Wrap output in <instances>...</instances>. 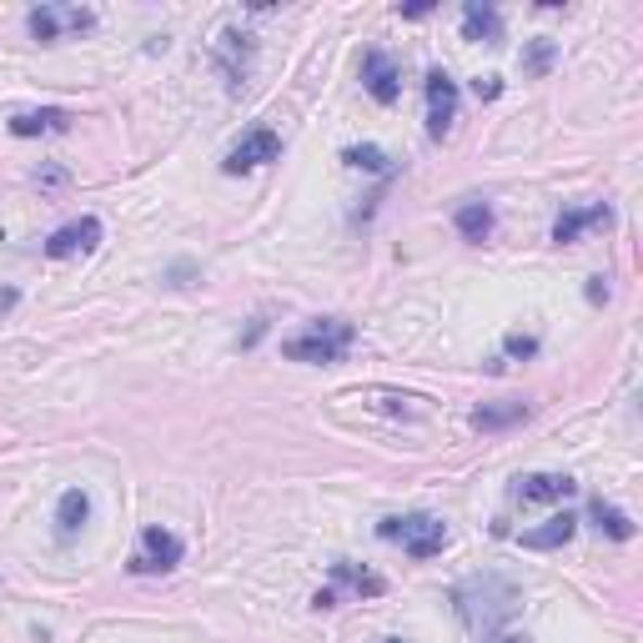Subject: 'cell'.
I'll return each instance as SVG.
<instances>
[{"mask_svg": "<svg viewBox=\"0 0 643 643\" xmlns=\"http://www.w3.org/2000/svg\"><path fill=\"white\" fill-rule=\"evenodd\" d=\"M452 603H458L463 623L478 633L483 643H498V639H503L507 614L518 608V589H513L507 578L488 574V578H473V583H463V589H452Z\"/></svg>", "mask_w": 643, "mask_h": 643, "instance_id": "obj_1", "label": "cell"}, {"mask_svg": "<svg viewBox=\"0 0 643 643\" xmlns=\"http://www.w3.org/2000/svg\"><path fill=\"white\" fill-rule=\"evenodd\" d=\"M377 538H383V543H397L408 558L427 563V558H438L442 548H448V523L433 518V513H402V518L377 523Z\"/></svg>", "mask_w": 643, "mask_h": 643, "instance_id": "obj_2", "label": "cell"}, {"mask_svg": "<svg viewBox=\"0 0 643 643\" xmlns=\"http://www.w3.org/2000/svg\"><path fill=\"white\" fill-rule=\"evenodd\" d=\"M352 337H357L352 322H343V317H322V322H312V327H301L297 337H287V343H282V357H287V362H343Z\"/></svg>", "mask_w": 643, "mask_h": 643, "instance_id": "obj_3", "label": "cell"}, {"mask_svg": "<svg viewBox=\"0 0 643 643\" xmlns=\"http://www.w3.org/2000/svg\"><path fill=\"white\" fill-rule=\"evenodd\" d=\"M383 589H387V583L377 574H368V568H357V563L337 558V563H332V583L312 593V608H337L343 593H352V599H377Z\"/></svg>", "mask_w": 643, "mask_h": 643, "instance_id": "obj_4", "label": "cell"}, {"mask_svg": "<svg viewBox=\"0 0 643 643\" xmlns=\"http://www.w3.org/2000/svg\"><path fill=\"white\" fill-rule=\"evenodd\" d=\"M26 26L41 46H51V41H61V36H81V30H91L97 26V15L81 11V5H36V11L26 15Z\"/></svg>", "mask_w": 643, "mask_h": 643, "instance_id": "obj_5", "label": "cell"}, {"mask_svg": "<svg viewBox=\"0 0 643 643\" xmlns=\"http://www.w3.org/2000/svg\"><path fill=\"white\" fill-rule=\"evenodd\" d=\"M277 156H282V137H277L272 126H252L247 137H242L232 151H227L221 171H227V177H247V171H257V166L277 162Z\"/></svg>", "mask_w": 643, "mask_h": 643, "instance_id": "obj_6", "label": "cell"}, {"mask_svg": "<svg viewBox=\"0 0 643 643\" xmlns=\"http://www.w3.org/2000/svg\"><path fill=\"white\" fill-rule=\"evenodd\" d=\"M423 91H427V137L442 141L452 131V121H458V81L442 66H433Z\"/></svg>", "mask_w": 643, "mask_h": 643, "instance_id": "obj_7", "label": "cell"}, {"mask_svg": "<svg viewBox=\"0 0 643 643\" xmlns=\"http://www.w3.org/2000/svg\"><path fill=\"white\" fill-rule=\"evenodd\" d=\"M181 553H187V543L171 528H146L137 553H131V574H171L181 563Z\"/></svg>", "mask_w": 643, "mask_h": 643, "instance_id": "obj_8", "label": "cell"}, {"mask_svg": "<svg viewBox=\"0 0 643 643\" xmlns=\"http://www.w3.org/2000/svg\"><path fill=\"white\" fill-rule=\"evenodd\" d=\"M362 86H368V97L377 101V106H393V101L402 97V70H397L393 55L372 46V51L362 55Z\"/></svg>", "mask_w": 643, "mask_h": 643, "instance_id": "obj_9", "label": "cell"}, {"mask_svg": "<svg viewBox=\"0 0 643 643\" xmlns=\"http://www.w3.org/2000/svg\"><path fill=\"white\" fill-rule=\"evenodd\" d=\"M97 247H101V221H97V217L66 221L61 232H51V236H46V257H51V261L81 257V252H97Z\"/></svg>", "mask_w": 643, "mask_h": 643, "instance_id": "obj_10", "label": "cell"}, {"mask_svg": "<svg viewBox=\"0 0 643 643\" xmlns=\"http://www.w3.org/2000/svg\"><path fill=\"white\" fill-rule=\"evenodd\" d=\"M247 55H252V36H242V30H221L217 36V66L227 76V91L247 86Z\"/></svg>", "mask_w": 643, "mask_h": 643, "instance_id": "obj_11", "label": "cell"}, {"mask_svg": "<svg viewBox=\"0 0 643 643\" xmlns=\"http://www.w3.org/2000/svg\"><path fill=\"white\" fill-rule=\"evenodd\" d=\"M574 493H578V483L568 473H528L513 488L518 503H563V498H574Z\"/></svg>", "mask_w": 643, "mask_h": 643, "instance_id": "obj_12", "label": "cell"}, {"mask_svg": "<svg viewBox=\"0 0 643 643\" xmlns=\"http://www.w3.org/2000/svg\"><path fill=\"white\" fill-rule=\"evenodd\" d=\"M70 131V111H55V106H41V111H15L11 116V137L30 141V137H61Z\"/></svg>", "mask_w": 643, "mask_h": 643, "instance_id": "obj_13", "label": "cell"}, {"mask_svg": "<svg viewBox=\"0 0 643 643\" xmlns=\"http://www.w3.org/2000/svg\"><path fill=\"white\" fill-rule=\"evenodd\" d=\"M608 227L614 221V206L608 202H593V206H578V211H563L558 221H553V242L558 247H568V242H578V232H589V227Z\"/></svg>", "mask_w": 643, "mask_h": 643, "instance_id": "obj_14", "label": "cell"}, {"mask_svg": "<svg viewBox=\"0 0 643 643\" xmlns=\"http://www.w3.org/2000/svg\"><path fill=\"white\" fill-rule=\"evenodd\" d=\"M86 523H91V498H86V488H66V493H61V503H55V538H61V543H70V538L81 533Z\"/></svg>", "mask_w": 643, "mask_h": 643, "instance_id": "obj_15", "label": "cell"}, {"mask_svg": "<svg viewBox=\"0 0 643 643\" xmlns=\"http://www.w3.org/2000/svg\"><path fill=\"white\" fill-rule=\"evenodd\" d=\"M463 36H467V41L498 46V41H503V15H498L493 5H478V0H467V5H463Z\"/></svg>", "mask_w": 643, "mask_h": 643, "instance_id": "obj_16", "label": "cell"}, {"mask_svg": "<svg viewBox=\"0 0 643 643\" xmlns=\"http://www.w3.org/2000/svg\"><path fill=\"white\" fill-rule=\"evenodd\" d=\"M452 227H458L463 242H488V236H493V206L488 202H463L458 211H452Z\"/></svg>", "mask_w": 643, "mask_h": 643, "instance_id": "obj_17", "label": "cell"}, {"mask_svg": "<svg viewBox=\"0 0 643 643\" xmlns=\"http://www.w3.org/2000/svg\"><path fill=\"white\" fill-rule=\"evenodd\" d=\"M574 533H578V518H574V513H553L543 528H528V533H523V548H563Z\"/></svg>", "mask_w": 643, "mask_h": 643, "instance_id": "obj_18", "label": "cell"}, {"mask_svg": "<svg viewBox=\"0 0 643 643\" xmlns=\"http://www.w3.org/2000/svg\"><path fill=\"white\" fill-rule=\"evenodd\" d=\"M589 513H593V523H599L603 533L614 538V543H629V538H633V523L623 518V513H618L614 503H603V498H593V507H589Z\"/></svg>", "mask_w": 643, "mask_h": 643, "instance_id": "obj_19", "label": "cell"}, {"mask_svg": "<svg viewBox=\"0 0 643 643\" xmlns=\"http://www.w3.org/2000/svg\"><path fill=\"white\" fill-rule=\"evenodd\" d=\"M528 417V402H507V408H478L473 412V427L493 433V427H507V423H523Z\"/></svg>", "mask_w": 643, "mask_h": 643, "instance_id": "obj_20", "label": "cell"}, {"mask_svg": "<svg viewBox=\"0 0 643 643\" xmlns=\"http://www.w3.org/2000/svg\"><path fill=\"white\" fill-rule=\"evenodd\" d=\"M553 55H558V46L548 41V36H538V41L528 46V55H523V70H528V76H548V70H553Z\"/></svg>", "mask_w": 643, "mask_h": 643, "instance_id": "obj_21", "label": "cell"}, {"mask_svg": "<svg viewBox=\"0 0 643 643\" xmlns=\"http://www.w3.org/2000/svg\"><path fill=\"white\" fill-rule=\"evenodd\" d=\"M343 162L357 166V171H387V156L377 146H347L343 151Z\"/></svg>", "mask_w": 643, "mask_h": 643, "instance_id": "obj_22", "label": "cell"}, {"mask_svg": "<svg viewBox=\"0 0 643 643\" xmlns=\"http://www.w3.org/2000/svg\"><path fill=\"white\" fill-rule=\"evenodd\" d=\"M503 352H507V357H533V352H538V337H528V332H507V337H503Z\"/></svg>", "mask_w": 643, "mask_h": 643, "instance_id": "obj_23", "label": "cell"}, {"mask_svg": "<svg viewBox=\"0 0 643 643\" xmlns=\"http://www.w3.org/2000/svg\"><path fill=\"white\" fill-rule=\"evenodd\" d=\"M473 91H478V101H498V97H503V81H498V76H478Z\"/></svg>", "mask_w": 643, "mask_h": 643, "instance_id": "obj_24", "label": "cell"}, {"mask_svg": "<svg viewBox=\"0 0 643 643\" xmlns=\"http://www.w3.org/2000/svg\"><path fill=\"white\" fill-rule=\"evenodd\" d=\"M589 301H608V287H603V277H593V282H589Z\"/></svg>", "mask_w": 643, "mask_h": 643, "instance_id": "obj_25", "label": "cell"}, {"mask_svg": "<svg viewBox=\"0 0 643 643\" xmlns=\"http://www.w3.org/2000/svg\"><path fill=\"white\" fill-rule=\"evenodd\" d=\"M15 301H21V292H15V287H5V292H0V312H11Z\"/></svg>", "mask_w": 643, "mask_h": 643, "instance_id": "obj_26", "label": "cell"}, {"mask_svg": "<svg viewBox=\"0 0 643 643\" xmlns=\"http://www.w3.org/2000/svg\"><path fill=\"white\" fill-rule=\"evenodd\" d=\"M383 643H402V639H383Z\"/></svg>", "mask_w": 643, "mask_h": 643, "instance_id": "obj_27", "label": "cell"}]
</instances>
